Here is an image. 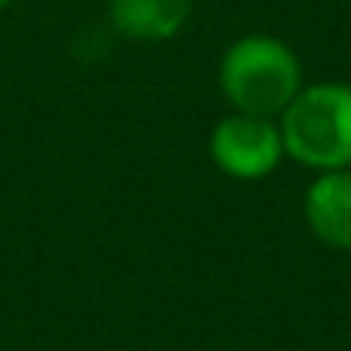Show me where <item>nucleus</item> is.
<instances>
[{
  "mask_svg": "<svg viewBox=\"0 0 351 351\" xmlns=\"http://www.w3.org/2000/svg\"><path fill=\"white\" fill-rule=\"evenodd\" d=\"M280 133L287 157L317 174L351 167V86H304L280 113Z\"/></svg>",
  "mask_w": 351,
  "mask_h": 351,
  "instance_id": "2",
  "label": "nucleus"
},
{
  "mask_svg": "<svg viewBox=\"0 0 351 351\" xmlns=\"http://www.w3.org/2000/svg\"><path fill=\"white\" fill-rule=\"evenodd\" d=\"M208 154L212 164L235 181H259L273 174L287 157L280 123L269 117H249V113H232L219 119L208 136Z\"/></svg>",
  "mask_w": 351,
  "mask_h": 351,
  "instance_id": "3",
  "label": "nucleus"
},
{
  "mask_svg": "<svg viewBox=\"0 0 351 351\" xmlns=\"http://www.w3.org/2000/svg\"><path fill=\"white\" fill-rule=\"evenodd\" d=\"M219 89L235 113L276 119L304 89L297 51L273 34H245L219 62Z\"/></svg>",
  "mask_w": 351,
  "mask_h": 351,
  "instance_id": "1",
  "label": "nucleus"
},
{
  "mask_svg": "<svg viewBox=\"0 0 351 351\" xmlns=\"http://www.w3.org/2000/svg\"><path fill=\"white\" fill-rule=\"evenodd\" d=\"M106 17L130 41H171L191 21V0H106Z\"/></svg>",
  "mask_w": 351,
  "mask_h": 351,
  "instance_id": "5",
  "label": "nucleus"
},
{
  "mask_svg": "<svg viewBox=\"0 0 351 351\" xmlns=\"http://www.w3.org/2000/svg\"><path fill=\"white\" fill-rule=\"evenodd\" d=\"M10 3H14V0H0V10H7V7H10Z\"/></svg>",
  "mask_w": 351,
  "mask_h": 351,
  "instance_id": "6",
  "label": "nucleus"
},
{
  "mask_svg": "<svg viewBox=\"0 0 351 351\" xmlns=\"http://www.w3.org/2000/svg\"><path fill=\"white\" fill-rule=\"evenodd\" d=\"M304 219L314 239L351 252V167L321 171L304 195Z\"/></svg>",
  "mask_w": 351,
  "mask_h": 351,
  "instance_id": "4",
  "label": "nucleus"
}]
</instances>
